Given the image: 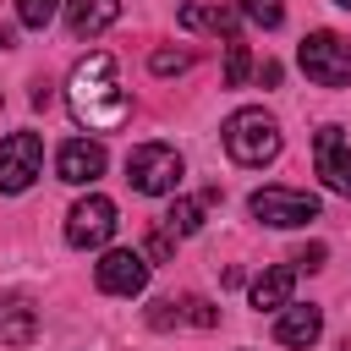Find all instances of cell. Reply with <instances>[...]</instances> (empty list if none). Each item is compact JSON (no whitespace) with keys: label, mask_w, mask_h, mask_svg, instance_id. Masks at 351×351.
Here are the masks:
<instances>
[{"label":"cell","mask_w":351,"mask_h":351,"mask_svg":"<svg viewBox=\"0 0 351 351\" xmlns=\"http://www.w3.org/2000/svg\"><path fill=\"white\" fill-rule=\"evenodd\" d=\"M55 11H60V0H16V16H22V27H49L55 22Z\"/></svg>","instance_id":"d6986e66"},{"label":"cell","mask_w":351,"mask_h":351,"mask_svg":"<svg viewBox=\"0 0 351 351\" xmlns=\"http://www.w3.org/2000/svg\"><path fill=\"white\" fill-rule=\"evenodd\" d=\"M219 203V186H203L197 197H176L170 203V214H165V225L176 230V236H192V230H203V214Z\"/></svg>","instance_id":"9a60e30c"},{"label":"cell","mask_w":351,"mask_h":351,"mask_svg":"<svg viewBox=\"0 0 351 351\" xmlns=\"http://www.w3.org/2000/svg\"><path fill=\"white\" fill-rule=\"evenodd\" d=\"M93 280H99L104 296H137V291L148 285V258L132 252V247H110V252L99 258Z\"/></svg>","instance_id":"ba28073f"},{"label":"cell","mask_w":351,"mask_h":351,"mask_svg":"<svg viewBox=\"0 0 351 351\" xmlns=\"http://www.w3.org/2000/svg\"><path fill=\"white\" fill-rule=\"evenodd\" d=\"M110 236H115V203L110 197L88 192L82 203H71V214H66V241L71 247H104Z\"/></svg>","instance_id":"52a82bcc"},{"label":"cell","mask_w":351,"mask_h":351,"mask_svg":"<svg viewBox=\"0 0 351 351\" xmlns=\"http://www.w3.org/2000/svg\"><path fill=\"white\" fill-rule=\"evenodd\" d=\"M291 291H296V269H291V263L263 269V274L252 280V307H258V313H280V307H291Z\"/></svg>","instance_id":"5bb4252c"},{"label":"cell","mask_w":351,"mask_h":351,"mask_svg":"<svg viewBox=\"0 0 351 351\" xmlns=\"http://www.w3.org/2000/svg\"><path fill=\"white\" fill-rule=\"evenodd\" d=\"M247 71H252V55H247L241 38H230V44H225V88H241Z\"/></svg>","instance_id":"e0dca14e"},{"label":"cell","mask_w":351,"mask_h":351,"mask_svg":"<svg viewBox=\"0 0 351 351\" xmlns=\"http://www.w3.org/2000/svg\"><path fill=\"white\" fill-rule=\"evenodd\" d=\"M0 340L11 351H27L38 340V307L22 302V296H0Z\"/></svg>","instance_id":"7c38bea8"},{"label":"cell","mask_w":351,"mask_h":351,"mask_svg":"<svg viewBox=\"0 0 351 351\" xmlns=\"http://www.w3.org/2000/svg\"><path fill=\"white\" fill-rule=\"evenodd\" d=\"M313 165H318V176H324L329 192L351 197V143H346L340 126H324V132L313 137Z\"/></svg>","instance_id":"9c48e42d"},{"label":"cell","mask_w":351,"mask_h":351,"mask_svg":"<svg viewBox=\"0 0 351 351\" xmlns=\"http://www.w3.org/2000/svg\"><path fill=\"white\" fill-rule=\"evenodd\" d=\"M324 258H329V247H324V241H313V247H302V252H296V269H324Z\"/></svg>","instance_id":"7402d4cb"},{"label":"cell","mask_w":351,"mask_h":351,"mask_svg":"<svg viewBox=\"0 0 351 351\" xmlns=\"http://www.w3.org/2000/svg\"><path fill=\"white\" fill-rule=\"evenodd\" d=\"M170 252H176V230H170V225H159V230L148 236V258H154V263H165Z\"/></svg>","instance_id":"44dd1931"},{"label":"cell","mask_w":351,"mask_h":351,"mask_svg":"<svg viewBox=\"0 0 351 351\" xmlns=\"http://www.w3.org/2000/svg\"><path fill=\"white\" fill-rule=\"evenodd\" d=\"M55 176H60V181H71V186L99 181V176H104V143H88V137L60 143V154H55Z\"/></svg>","instance_id":"30bf717a"},{"label":"cell","mask_w":351,"mask_h":351,"mask_svg":"<svg viewBox=\"0 0 351 351\" xmlns=\"http://www.w3.org/2000/svg\"><path fill=\"white\" fill-rule=\"evenodd\" d=\"M335 5H346V11H351V0H335Z\"/></svg>","instance_id":"cb8c5ba5"},{"label":"cell","mask_w":351,"mask_h":351,"mask_svg":"<svg viewBox=\"0 0 351 351\" xmlns=\"http://www.w3.org/2000/svg\"><path fill=\"white\" fill-rule=\"evenodd\" d=\"M44 170V137L38 132H11L0 143V192H27Z\"/></svg>","instance_id":"8992f818"},{"label":"cell","mask_w":351,"mask_h":351,"mask_svg":"<svg viewBox=\"0 0 351 351\" xmlns=\"http://www.w3.org/2000/svg\"><path fill=\"white\" fill-rule=\"evenodd\" d=\"M66 99H71V115L88 126V132H115L126 115H132V99L115 77V60L104 49H93L88 60L71 66V82H66Z\"/></svg>","instance_id":"6da1fadb"},{"label":"cell","mask_w":351,"mask_h":351,"mask_svg":"<svg viewBox=\"0 0 351 351\" xmlns=\"http://www.w3.org/2000/svg\"><path fill=\"white\" fill-rule=\"evenodd\" d=\"M181 154L170 148V143H137L132 154H126V181L137 186V192H148V197H165V192H176L181 186Z\"/></svg>","instance_id":"277c9868"},{"label":"cell","mask_w":351,"mask_h":351,"mask_svg":"<svg viewBox=\"0 0 351 351\" xmlns=\"http://www.w3.org/2000/svg\"><path fill=\"white\" fill-rule=\"evenodd\" d=\"M296 60H302V71H307L318 88H346V82H351V38H340V33H329V27L307 33V38L296 44Z\"/></svg>","instance_id":"3957f363"},{"label":"cell","mask_w":351,"mask_h":351,"mask_svg":"<svg viewBox=\"0 0 351 351\" xmlns=\"http://www.w3.org/2000/svg\"><path fill=\"white\" fill-rule=\"evenodd\" d=\"M121 16V0H66V27L77 38H99Z\"/></svg>","instance_id":"4fadbf2b"},{"label":"cell","mask_w":351,"mask_h":351,"mask_svg":"<svg viewBox=\"0 0 351 351\" xmlns=\"http://www.w3.org/2000/svg\"><path fill=\"white\" fill-rule=\"evenodd\" d=\"M258 77H263V82L274 88V82H280V60H263V66H258Z\"/></svg>","instance_id":"603a6c76"},{"label":"cell","mask_w":351,"mask_h":351,"mask_svg":"<svg viewBox=\"0 0 351 351\" xmlns=\"http://www.w3.org/2000/svg\"><path fill=\"white\" fill-rule=\"evenodd\" d=\"M148 66H154L159 77H176V71H186V66H192V55H186V49H154V55H148Z\"/></svg>","instance_id":"ffe728a7"},{"label":"cell","mask_w":351,"mask_h":351,"mask_svg":"<svg viewBox=\"0 0 351 351\" xmlns=\"http://www.w3.org/2000/svg\"><path fill=\"white\" fill-rule=\"evenodd\" d=\"M241 16H252L258 27H280L285 22V0H236Z\"/></svg>","instance_id":"ac0fdd59"},{"label":"cell","mask_w":351,"mask_h":351,"mask_svg":"<svg viewBox=\"0 0 351 351\" xmlns=\"http://www.w3.org/2000/svg\"><path fill=\"white\" fill-rule=\"evenodd\" d=\"M247 208L263 225H274V230H296V225H313L318 219V197L313 192H296V186H263V192H252Z\"/></svg>","instance_id":"5b68a950"},{"label":"cell","mask_w":351,"mask_h":351,"mask_svg":"<svg viewBox=\"0 0 351 351\" xmlns=\"http://www.w3.org/2000/svg\"><path fill=\"white\" fill-rule=\"evenodd\" d=\"M219 137H225V154H230L236 165H269V159L280 154V126H274V115H263V110H236V115L219 126Z\"/></svg>","instance_id":"7a4b0ae2"},{"label":"cell","mask_w":351,"mask_h":351,"mask_svg":"<svg viewBox=\"0 0 351 351\" xmlns=\"http://www.w3.org/2000/svg\"><path fill=\"white\" fill-rule=\"evenodd\" d=\"M318 335H324V313H318L313 302H307V307H302V302L280 307V324H274V340H280V346H296V351H307Z\"/></svg>","instance_id":"8fae6325"},{"label":"cell","mask_w":351,"mask_h":351,"mask_svg":"<svg viewBox=\"0 0 351 351\" xmlns=\"http://www.w3.org/2000/svg\"><path fill=\"white\" fill-rule=\"evenodd\" d=\"M176 22L181 27H192V33H225V38H236V11H225V5H181L176 11Z\"/></svg>","instance_id":"2e32d148"}]
</instances>
